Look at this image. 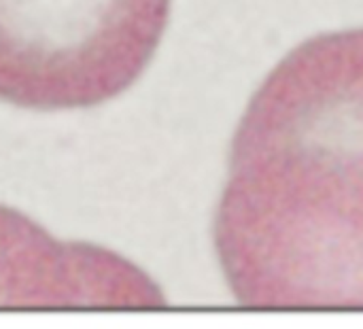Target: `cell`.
Masks as SVG:
<instances>
[{
    "mask_svg": "<svg viewBox=\"0 0 363 329\" xmlns=\"http://www.w3.org/2000/svg\"><path fill=\"white\" fill-rule=\"evenodd\" d=\"M170 0H0V100L32 111L104 104L164 36Z\"/></svg>",
    "mask_w": 363,
    "mask_h": 329,
    "instance_id": "cell-2",
    "label": "cell"
},
{
    "mask_svg": "<svg viewBox=\"0 0 363 329\" xmlns=\"http://www.w3.org/2000/svg\"><path fill=\"white\" fill-rule=\"evenodd\" d=\"M157 285L121 255L62 242L0 204V308H155Z\"/></svg>",
    "mask_w": 363,
    "mask_h": 329,
    "instance_id": "cell-3",
    "label": "cell"
},
{
    "mask_svg": "<svg viewBox=\"0 0 363 329\" xmlns=\"http://www.w3.org/2000/svg\"><path fill=\"white\" fill-rule=\"evenodd\" d=\"M247 308H363V28L308 38L251 98L215 217Z\"/></svg>",
    "mask_w": 363,
    "mask_h": 329,
    "instance_id": "cell-1",
    "label": "cell"
}]
</instances>
